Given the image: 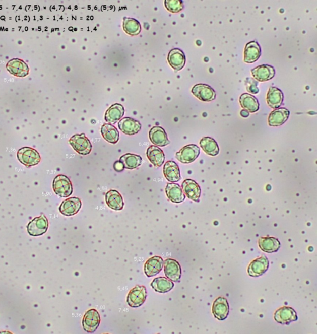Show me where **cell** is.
Segmentation results:
<instances>
[{
    "label": "cell",
    "instance_id": "cell-1",
    "mask_svg": "<svg viewBox=\"0 0 317 334\" xmlns=\"http://www.w3.org/2000/svg\"><path fill=\"white\" fill-rule=\"evenodd\" d=\"M17 157L22 164L28 168L39 164L41 160V157L38 151L29 147H24L19 149Z\"/></svg>",
    "mask_w": 317,
    "mask_h": 334
},
{
    "label": "cell",
    "instance_id": "cell-2",
    "mask_svg": "<svg viewBox=\"0 0 317 334\" xmlns=\"http://www.w3.org/2000/svg\"><path fill=\"white\" fill-rule=\"evenodd\" d=\"M53 189L55 193L60 197H70L73 193L72 182L64 175H57L54 178Z\"/></svg>",
    "mask_w": 317,
    "mask_h": 334
},
{
    "label": "cell",
    "instance_id": "cell-3",
    "mask_svg": "<svg viewBox=\"0 0 317 334\" xmlns=\"http://www.w3.org/2000/svg\"><path fill=\"white\" fill-rule=\"evenodd\" d=\"M70 145L78 154L86 156L91 153L93 146L85 134L75 135L70 138Z\"/></svg>",
    "mask_w": 317,
    "mask_h": 334
},
{
    "label": "cell",
    "instance_id": "cell-4",
    "mask_svg": "<svg viewBox=\"0 0 317 334\" xmlns=\"http://www.w3.org/2000/svg\"><path fill=\"white\" fill-rule=\"evenodd\" d=\"M147 297L145 286H137L130 290L127 296V303L132 308H138L143 305Z\"/></svg>",
    "mask_w": 317,
    "mask_h": 334
},
{
    "label": "cell",
    "instance_id": "cell-5",
    "mask_svg": "<svg viewBox=\"0 0 317 334\" xmlns=\"http://www.w3.org/2000/svg\"><path fill=\"white\" fill-rule=\"evenodd\" d=\"M48 228V222L45 216L37 217L30 222L27 227L29 234L32 237H39L46 232Z\"/></svg>",
    "mask_w": 317,
    "mask_h": 334
},
{
    "label": "cell",
    "instance_id": "cell-6",
    "mask_svg": "<svg viewBox=\"0 0 317 334\" xmlns=\"http://www.w3.org/2000/svg\"><path fill=\"white\" fill-rule=\"evenodd\" d=\"M101 323V316L98 311L95 309H89L83 319V327L86 332L94 333L99 327Z\"/></svg>",
    "mask_w": 317,
    "mask_h": 334
},
{
    "label": "cell",
    "instance_id": "cell-7",
    "mask_svg": "<svg viewBox=\"0 0 317 334\" xmlns=\"http://www.w3.org/2000/svg\"><path fill=\"white\" fill-rule=\"evenodd\" d=\"M200 153L199 147L195 145H189L183 147L176 153V158L183 164H191L197 159Z\"/></svg>",
    "mask_w": 317,
    "mask_h": 334
},
{
    "label": "cell",
    "instance_id": "cell-8",
    "mask_svg": "<svg viewBox=\"0 0 317 334\" xmlns=\"http://www.w3.org/2000/svg\"><path fill=\"white\" fill-rule=\"evenodd\" d=\"M7 69L15 77L24 78L29 73V68L25 61L20 58H13L8 62Z\"/></svg>",
    "mask_w": 317,
    "mask_h": 334
},
{
    "label": "cell",
    "instance_id": "cell-9",
    "mask_svg": "<svg viewBox=\"0 0 317 334\" xmlns=\"http://www.w3.org/2000/svg\"><path fill=\"white\" fill-rule=\"evenodd\" d=\"M192 93L203 102H211L216 99V92L211 86L205 84H197L192 89Z\"/></svg>",
    "mask_w": 317,
    "mask_h": 334
},
{
    "label": "cell",
    "instance_id": "cell-10",
    "mask_svg": "<svg viewBox=\"0 0 317 334\" xmlns=\"http://www.w3.org/2000/svg\"><path fill=\"white\" fill-rule=\"evenodd\" d=\"M164 270L167 278L173 282H179L181 276V269L177 260L173 259L164 260Z\"/></svg>",
    "mask_w": 317,
    "mask_h": 334
},
{
    "label": "cell",
    "instance_id": "cell-11",
    "mask_svg": "<svg viewBox=\"0 0 317 334\" xmlns=\"http://www.w3.org/2000/svg\"><path fill=\"white\" fill-rule=\"evenodd\" d=\"M81 206H82V202L80 198L70 197L62 202L59 206V210L65 216H73L80 211Z\"/></svg>",
    "mask_w": 317,
    "mask_h": 334
},
{
    "label": "cell",
    "instance_id": "cell-12",
    "mask_svg": "<svg viewBox=\"0 0 317 334\" xmlns=\"http://www.w3.org/2000/svg\"><path fill=\"white\" fill-rule=\"evenodd\" d=\"M274 318L276 322L281 324H289L298 319L296 311L291 307L283 306L275 312Z\"/></svg>",
    "mask_w": 317,
    "mask_h": 334
},
{
    "label": "cell",
    "instance_id": "cell-13",
    "mask_svg": "<svg viewBox=\"0 0 317 334\" xmlns=\"http://www.w3.org/2000/svg\"><path fill=\"white\" fill-rule=\"evenodd\" d=\"M251 72L255 80L260 82L270 81L274 78L275 75L274 67L268 64L260 65L251 70Z\"/></svg>",
    "mask_w": 317,
    "mask_h": 334
},
{
    "label": "cell",
    "instance_id": "cell-14",
    "mask_svg": "<svg viewBox=\"0 0 317 334\" xmlns=\"http://www.w3.org/2000/svg\"><path fill=\"white\" fill-rule=\"evenodd\" d=\"M269 268L268 258L263 256L255 259L248 266V273L251 277H259L266 273Z\"/></svg>",
    "mask_w": 317,
    "mask_h": 334
},
{
    "label": "cell",
    "instance_id": "cell-15",
    "mask_svg": "<svg viewBox=\"0 0 317 334\" xmlns=\"http://www.w3.org/2000/svg\"><path fill=\"white\" fill-rule=\"evenodd\" d=\"M118 128L124 134L132 136L138 134L142 129V124L134 118L126 117L121 119Z\"/></svg>",
    "mask_w": 317,
    "mask_h": 334
},
{
    "label": "cell",
    "instance_id": "cell-16",
    "mask_svg": "<svg viewBox=\"0 0 317 334\" xmlns=\"http://www.w3.org/2000/svg\"><path fill=\"white\" fill-rule=\"evenodd\" d=\"M167 60L173 70L180 71L182 70L185 65V53L179 48H173L169 51Z\"/></svg>",
    "mask_w": 317,
    "mask_h": 334
},
{
    "label": "cell",
    "instance_id": "cell-17",
    "mask_svg": "<svg viewBox=\"0 0 317 334\" xmlns=\"http://www.w3.org/2000/svg\"><path fill=\"white\" fill-rule=\"evenodd\" d=\"M149 137L151 143L159 147L169 145L170 141L168 140L167 135L163 127L154 126L149 132Z\"/></svg>",
    "mask_w": 317,
    "mask_h": 334
},
{
    "label": "cell",
    "instance_id": "cell-18",
    "mask_svg": "<svg viewBox=\"0 0 317 334\" xmlns=\"http://www.w3.org/2000/svg\"><path fill=\"white\" fill-rule=\"evenodd\" d=\"M212 311L216 319L219 320L226 319L229 313V306L226 298H217L213 303Z\"/></svg>",
    "mask_w": 317,
    "mask_h": 334
},
{
    "label": "cell",
    "instance_id": "cell-19",
    "mask_svg": "<svg viewBox=\"0 0 317 334\" xmlns=\"http://www.w3.org/2000/svg\"><path fill=\"white\" fill-rule=\"evenodd\" d=\"M164 267V260L161 257L153 256L145 262V273L148 278L155 276L161 272Z\"/></svg>",
    "mask_w": 317,
    "mask_h": 334
},
{
    "label": "cell",
    "instance_id": "cell-20",
    "mask_svg": "<svg viewBox=\"0 0 317 334\" xmlns=\"http://www.w3.org/2000/svg\"><path fill=\"white\" fill-rule=\"evenodd\" d=\"M289 111L286 108H279L270 113L268 117V124L270 126L277 127L283 125L288 120Z\"/></svg>",
    "mask_w": 317,
    "mask_h": 334
},
{
    "label": "cell",
    "instance_id": "cell-21",
    "mask_svg": "<svg viewBox=\"0 0 317 334\" xmlns=\"http://www.w3.org/2000/svg\"><path fill=\"white\" fill-rule=\"evenodd\" d=\"M181 188L184 193L189 199L193 200L195 202H199L201 189L196 181L191 179H186L183 182Z\"/></svg>",
    "mask_w": 317,
    "mask_h": 334
},
{
    "label": "cell",
    "instance_id": "cell-22",
    "mask_svg": "<svg viewBox=\"0 0 317 334\" xmlns=\"http://www.w3.org/2000/svg\"><path fill=\"white\" fill-rule=\"evenodd\" d=\"M261 47L256 41L250 42L246 45L244 50V62L251 64L258 60L261 56Z\"/></svg>",
    "mask_w": 317,
    "mask_h": 334
},
{
    "label": "cell",
    "instance_id": "cell-23",
    "mask_svg": "<svg viewBox=\"0 0 317 334\" xmlns=\"http://www.w3.org/2000/svg\"><path fill=\"white\" fill-rule=\"evenodd\" d=\"M283 92L276 87H270L267 95L268 106L273 109H278L283 104Z\"/></svg>",
    "mask_w": 317,
    "mask_h": 334
},
{
    "label": "cell",
    "instance_id": "cell-24",
    "mask_svg": "<svg viewBox=\"0 0 317 334\" xmlns=\"http://www.w3.org/2000/svg\"><path fill=\"white\" fill-rule=\"evenodd\" d=\"M166 193L168 199L173 203H181L185 199L182 188L179 184L174 183H167Z\"/></svg>",
    "mask_w": 317,
    "mask_h": 334
},
{
    "label": "cell",
    "instance_id": "cell-25",
    "mask_svg": "<svg viewBox=\"0 0 317 334\" xmlns=\"http://www.w3.org/2000/svg\"><path fill=\"white\" fill-rule=\"evenodd\" d=\"M105 202L111 209L115 211H121L123 209L124 203L122 195L116 190H110L105 194Z\"/></svg>",
    "mask_w": 317,
    "mask_h": 334
},
{
    "label": "cell",
    "instance_id": "cell-26",
    "mask_svg": "<svg viewBox=\"0 0 317 334\" xmlns=\"http://www.w3.org/2000/svg\"><path fill=\"white\" fill-rule=\"evenodd\" d=\"M124 114L123 106L120 104H115L111 106L105 114V120L109 124H115L120 121Z\"/></svg>",
    "mask_w": 317,
    "mask_h": 334
},
{
    "label": "cell",
    "instance_id": "cell-27",
    "mask_svg": "<svg viewBox=\"0 0 317 334\" xmlns=\"http://www.w3.org/2000/svg\"><path fill=\"white\" fill-rule=\"evenodd\" d=\"M146 156L151 162V164L155 167H161L165 161V154L161 148L156 146H151L149 147Z\"/></svg>",
    "mask_w": 317,
    "mask_h": 334
},
{
    "label": "cell",
    "instance_id": "cell-28",
    "mask_svg": "<svg viewBox=\"0 0 317 334\" xmlns=\"http://www.w3.org/2000/svg\"><path fill=\"white\" fill-rule=\"evenodd\" d=\"M163 172L165 178L169 182L175 183L181 180L180 168L175 162L167 161L164 165Z\"/></svg>",
    "mask_w": 317,
    "mask_h": 334
},
{
    "label": "cell",
    "instance_id": "cell-29",
    "mask_svg": "<svg viewBox=\"0 0 317 334\" xmlns=\"http://www.w3.org/2000/svg\"><path fill=\"white\" fill-rule=\"evenodd\" d=\"M260 248L263 251L272 253L277 252L280 248L281 244L277 238L271 237H260L259 240Z\"/></svg>",
    "mask_w": 317,
    "mask_h": 334
},
{
    "label": "cell",
    "instance_id": "cell-30",
    "mask_svg": "<svg viewBox=\"0 0 317 334\" xmlns=\"http://www.w3.org/2000/svg\"><path fill=\"white\" fill-rule=\"evenodd\" d=\"M239 102L243 109L249 113H256L259 110V103L256 97L247 93L241 95Z\"/></svg>",
    "mask_w": 317,
    "mask_h": 334
},
{
    "label": "cell",
    "instance_id": "cell-31",
    "mask_svg": "<svg viewBox=\"0 0 317 334\" xmlns=\"http://www.w3.org/2000/svg\"><path fill=\"white\" fill-rule=\"evenodd\" d=\"M151 286L156 292L165 293L170 292L174 287V284L170 279L164 277H160L153 280Z\"/></svg>",
    "mask_w": 317,
    "mask_h": 334
},
{
    "label": "cell",
    "instance_id": "cell-32",
    "mask_svg": "<svg viewBox=\"0 0 317 334\" xmlns=\"http://www.w3.org/2000/svg\"><path fill=\"white\" fill-rule=\"evenodd\" d=\"M101 134L104 139L110 144H116L119 140V132L114 126L111 124H103Z\"/></svg>",
    "mask_w": 317,
    "mask_h": 334
},
{
    "label": "cell",
    "instance_id": "cell-33",
    "mask_svg": "<svg viewBox=\"0 0 317 334\" xmlns=\"http://www.w3.org/2000/svg\"><path fill=\"white\" fill-rule=\"evenodd\" d=\"M200 145L203 151L211 156H216L219 153L218 143L212 138L205 137L202 138L200 141Z\"/></svg>",
    "mask_w": 317,
    "mask_h": 334
},
{
    "label": "cell",
    "instance_id": "cell-34",
    "mask_svg": "<svg viewBox=\"0 0 317 334\" xmlns=\"http://www.w3.org/2000/svg\"><path fill=\"white\" fill-rule=\"evenodd\" d=\"M120 161L122 163L124 168L133 170L142 165V158L138 155L128 153L121 156Z\"/></svg>",
    "mask_w": 317,
    "mask_h": 334
},
{
    "label": "cell",
    "instance_id": "cell-35",
    "mask_svg": "<svg viewBox=\"0 0 317 334\" xmlns=\"http://www.w3.org/2000/svg\"><path fill=\"white\" fill-rule=\"evenodd\" d=\"M123 28L124 31L131 36L140 34L142 31L139 22L134 18H124Z\"/></svg>",
    "mask_w": 317,
    "mask_h": 334
},
{
    "label": "cell",
    "instance_id": "cell-36",
    "mask_svg": "<svg viewBox=\"0 0 317 334\" xmlns=\"http://www.w3.org/2000/svg\"><path fill=\"white\" fill-rule=\"evenodd\" d=\"M165 7L169 12L177 13L183 9V3L181 0H166Z\"/></svg>",
    "mask_w": 317,
    "mask_h": 334
},
{
    "label": "cell",
    "instance_id": "cell-37",
    "mask_svg": "<svg viewBox=\"0 0 317 334\" xmlns=\"http://www.w3.org/2000/svg\"><path fill=\"white\" fill-rule=\"evenodd\" d=\"M246 90L251 94H256L258 93L259 89L257 87L256 81L249 80L247 86H246Z\"/></svg>",
    "mask_w": 317,
    "mask_h": 334
},
{
    "label": "cell",
    "instance_id": "cell-38",
    "mask_svg": "<svg viewBox=\"0 0 317 334\" xmlns=\"http://www.w3.org/2000/svg\"><path fill=\"white\" fill-rule=\"evenodd\" d=\"M113 168H114V170L116 171V172H123V170L124 169L123 165L122 164V163L120 161V160H119V161H116L114 163V164H113Z\"/></svg>",
    "mask_w": 317,
    "mask_h": 334
},
{
    "label": "cell",
    "instance_id": "cell-39",
    "mask_svg": "<svg viewBox=\"0 0 317 334\" xmlns=\"http://www.w3.org/2000/svg\"><path fill=\"white\" fill-rule=\"evenodd\" d=\"M249 113H249L248 111L243 110L241 111L240 115L243 116V117L246 118L249 116Z\"/></svg>",
    "mask_w": 317,
    "mask_h": 334
}]
</instances>
